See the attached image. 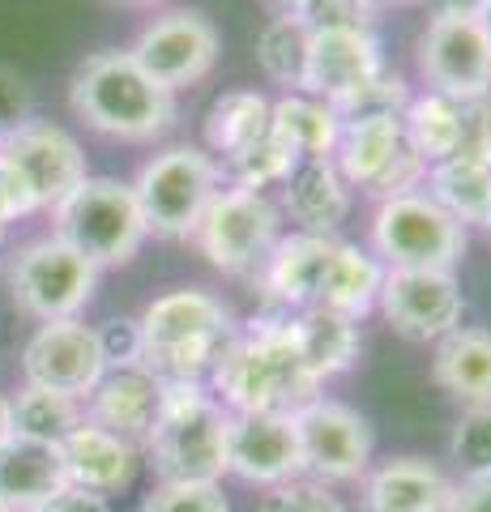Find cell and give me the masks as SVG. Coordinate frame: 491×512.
Masks as SVG:
<instances>
[{"mask_svg": "<svg viewBox=\"0 0 491 512\" xmlns=\"http://www.w3.org/2000/svg\"><path fill=\"white\" fill-rule=\"evenodd\" d=\"M69 107L90 133L112 141H158L180 116L176 94L158 86L129 47H107L77 64L69 77Z\"/></svg>", "mask_w": 491, "mask_h": 512, "instance_id": "7a4b0ae2", "label": "cell"}, {"mask_svg": "<svg viewBox=\"0 0 491 512\" xmlns=\"http://www.w3.org/2000/svg\"><path fill=\"white\" fill-rule=\"evenodd\" d=\"M218 47H223V39H218L214 22L205 18L201 9H167L137 30L129 56L158 86L176 94L184 86L205 82V77L214 73Z\"/></svg>", "mask_w": 491, "mask_h": 512, "instance_id": "7c38bea8", "label": "cell"}, {"mask_svg": "<svg viewBox=\"0 0 491 512\" xmlns=\"http://www.w3.org/2000/svg\"><path fill=\"white\" fill-rule=\"evenodd\" d=\"M0 244H5V227H0Z\"/></svg>", "mask_w": 491, "mask_h": 512, "instance_id": "816d5d0a", "label": "cell"}, {"mask_svg": "<svg viewBox=\"0 0 491 512\" xmlns=\"http://www.w3.org/2000/svg\"><path fill=\"white\" fill-rule=\"evenodd\" d=\"M282 239V210L265 192L223 184L214 192L210 210L201 214L193 244L218 274L227 278H261L269 252Z\"/></svg>", "mask_w": 491, "mask_h": 512, "instance_id": "52a82bcc", "label": "cell"}, {"mask_svg": "<svg viewBox=\"0 0 491 512\" xmlns=\"http://www.w3.org/2000/svg\"><path fill=\"white\" fill-rule=\"evenodd\" d=\"M453 478L427 457H389L363 474L368 512H445Z\"/></svg>", "mask_w": 491, "mask_h": 512, "instance_id": "603a6c76", "label": "cell"}, {"mask_svg": "<svg viewBox=\"0 0 491 512\" xmlns=\"http://www.w3.org/2000/svg\"><path fill=\"white\" fill-rule=\"evenodd\" d=\"M141 367L158 380H205L235 338V316L205 286H176L137 316Z\"/></svg>", "mask_w": 491, "mask_h": 512, "instance_id": "3957f363", "label": "cell"}, {"mask_svg": "<svg viewBox=\"0 0 491 512\" xmlns=\"http://www.w3.org/2000/svg\"><path fill=\"white\" fill-rule=\"evenodd\" d=\"M261 512H351L342 504V495H334V487L316 483V478H291L282 487H269Z\"/></svg>", "mask_w": 491, "mask_h": 512, "instance_id": "8d00e7d4", "label": "cell"}, {"mask_svg": "<svg viewBox=\"0 0 491 512\" xmlns=\"http://www.w3.org/2000/svg\"><path fill=\"white\" fill-rule=\"evenodd\" d=\"M415 64L423 86L449 99L491 90V47L474 18H427L415 43Z\"/></svg>", "mask_w": 491, "mask_h": 512, "instance_id": "9a60e30c", "label": "cell"}, {"mask_svg": "<svg viewBox=\"0 0 491 512\" xmlns=\"http://www.w3.org/2000/svg\"><path fill=\"white\" fill-rule=\"evenodd\" d=\"M278 188H282L278 210H282V218L295 222V231L338 239V227L351 218L355 192L338 175L334 158H304V163H295V171Z\"/></svg>", "mask_w": 491, "mask_h": 512, "instance_id": "ffe728a7", "label": "cell"}, {"mask_svg": "<svg viewBox=\"0 0 491 512\" xmlns=\"http://www.w3.org/2000/svg\"><path fill=\"white\" fill-rule=\"evenodd\" d=\"M402 133L427 167L445 163V158L462 150V111H457V99L436 90L415 94L402 111Z\"/></svg>", "mask_w": 491, "mask_h": 512, "instance_id": "f546056e", "label": "cell"}, {"mask_svg": "<svg viewBox=\"0 0 491 512\" xmlns=\"http://www.w3.org/2000/svg\"><path fill=\"white\" fill-rule=\"evenodd\" d=\"M99 269L60 235H39L9 261V295L30 320H73L94 299Z\"/></svg>", "mask_w": 491, "mask_h": 512, "instance_id": "9c48e42d", "label": "cell"}, {"mask_svg": "<svg viewBox=\"0 0 491 512\" xmlns=\"http://www.w3.org/2000/svg\"><path fill=\"white\" fill-rule=\"evenodd\" d=\"M0 158L22 175L39 210H52L90 175L82 141L52 120H18L9 133H0Z\"/></svg>", "mask_w": 491, "mask_h": 512, "instance_id": "5bb4252c", "label": "cell"}, {"mask_svg": "<svg viewBox=\"0 0 491 512\" xmlns=\"http://www.w3.org/2000/svg\"><path fill=\"white\" fill-rule=\"evenodd\" d=\"M103 350L94 338V325H86L82 316L73 320H47L30 333V342L22 350V376L26 384L39 389L69 393L77 402H86L90 389L103 380Z\"/></svg>", "mask_w": 491, "mask_h": 512, "instance_id": "2e32d148", "label": "cell"}, {"mask_svg": "<svg viewBox=\"0 0 491 512\" xmlns=\"http://www.w3.org/2000/svg\"><path fill=\"white\" fill-rule=\"evenodd\" d=\"M227 474L244 478L252 487H265V491L304 474L291 414H274V410L231 414L227 410Z\"/></svg>", "mask_w": 491, "mask_h": 512, "instance_id": "e0dca14e", "label": "cell"}, {"mask_svg": "<svg viewBox=\"0 0 491 512\" xmlns=\"http://www.w3.org/2000/svg\"><path fill=\"white\" fill-rule=\"evenodd\" d=\"M299 18L308 30H376V5L368 0H308Z\"/></svg>", "mask_w": 491, "mask_h": 512, "instance_id": "f35d334b", "label": "cell"}, {"mask_svg": "<svg viewBox=\"0 0 491 512\" xmlns=\"http://www.w3.org/2000/svg\"><path fill=\"white\" fill-rule=\"evenodd\" d=\"M445 512H491V474H462L457 478Z\"/></svg>", "mask_w": 491, "mask_h": 512, "instance_id": "b9f144b4", "label": "cell"}, {"mask_svg": "<svg viewBox=\"0 0 491 512\" xmlns=\"http://www.w3.org/2000/svg\"><path fill=\"white\" fill-rule=\"evenodd\" d=\"M269 133H274L282 146L304 163V158H329L334 154L342 120L325 99L304 94V90H291V94L269 99Z\"/></svg>", "mask_w": 491, "mask_h": 512, "instance_id": "83f0119b", "label": "cell"}, {"mask_svg": "<svg viewBox=\"0 0 491 512\" xmlns=\"http://www.w3.org/2000/svg\"><path fill=\"white\" fill-rule=\"evenodd\" d=\"M376 308L398 338L436 346L462 325L466 295L453 269H385Z\"/></svg>", "mask_w": 491, "mask_h": 512, "instance_id": "4fadbf2b", "label": "cell"}, {"mask_svg": "<svg viewBox=\"0 0 491 512\" xmlns=\"http://www.w3.org/2000/svg\"><path fill=\"white\" fill-rule=\"evenodd\" d=\"M35 512H112V504H107L103 495L82 491V487H65L60 495H52L43 508H35Z\"/></svg>", "mask_w": 491, "mask_h": 512, "instance_id": "7bdbcfd3", "label": "cell"}, {"mask_svg": "<svg viewBox=\"0 0 491 512\" xmlns=\"http://www.w3.org/2000/svg\"><path fill=\"white\" fill-rule=\"evenodd\" d=\"M487 0H423L427 18H479Z\"/></svg>", "mask_w": 491, "mask_h": 512, "instance_id": "ee69618b", "label": "cell"}, {"mask_svg": "<svg viewBox=\"0 0 491 512\" xmlns=\"http://www.w3.org/2000/svg\"><path fill=\"white\" fill-rule=\"evenodd\" d=\"M299 457H304V478L334 487V483H359L372 470V423L355 406L334 402V397H312L295 414Z\"/></svg>", "mask_w": 491, "mask_h": 512, "instance_id": "8fae6325", "label": "cell"}, {"mask_svg": "<svg viewBox=\"0 0 491 512\" xmlns=\"http://www.w3.org/2000/svg\"><path fill=\"white\" fill-rule=\"evenodd\" d=\"M380 73H385V52H380L376 30H312L299 90L334 107Z\"/></svg>", "mask_w": 491, "mask_h": 512, "instance_id": "ac0fdd59", "label": "cell"}, {"mask_svg": "<svg viewBox=\"0 0 491 512\" xmlns=\"http://www.w3.org/2000/svg\"><path fill=\"white\" fill-rule=\"evenodd\" d=\"M483 231H487V239H491V205H487V218H483Z\"/></svg>", "mask_w": 491, "mask_h": 512, "instance_id": "c3c4849f", "label": "cell"}, {"mask_svg": "<svg viewBox=\"0 0 491 512\" xmlns=\"http://www.w3.org/2000/svg\"><path fill=\"white\" fill-rule=\"evenodd\" d=\"M415 99V90L402 73L385 69L380 77H372L368 86H359L355 94H346L342 103H334L338 120H372V116H402L406 103Z\"/></svg>", "mask_w": 491, "mask_h": 512, "instance_id": "e575fe53", "label": "cell"}, {"mask_svg": "<svg viewBox=\"0 0 491 512\" xmlns=\"http://www.w3.org/2000/svg\"><path fill=\"white\" fill-rule=\"evenodd\" d=\"M158 397H163V380L146 372L141 363H133V367H107L82 406L94 427H107L112 436L141 448L154 427Z\"/></svg>", "mask_w": 491, "mask_h": 512, "instance_id": "d6986e66", "label": "cell"}, {"mask_svg": "<svg viewBox=\"0 0 491 512\" xmlns=\"http://www.w3.org/2000/svg\"><path fill=\"white\" fill-rule=\"evenodd\" d=\"M372 256L385 269H453L466 256V227L453 222L427 192L376 201L372 214Z\"/></svg>", "mask_w": 491, "mask_h": 512, "instance_id": "ba28073f", "label": "cell"}, {"mask_svg": "<svg viewBox=\"0 0 491 512\" xmlns=\"http://www.w3.org/2000/svg\"><path fill=\"white\" fill-rule=\"evenodd\" d=\"M308 22L291 18V13H274L269 26L257 35V64L261 73L274 86H282V94H291L304 86V56H308Z\"/></svg>", "mask_w": 491, "mask_h": 512, "instance_id": "d6a6232c", "label": "cell"}, {"mask_svg": "<svg viewBox=\"0 0 491 512\" xmlns=\"http://www.w3.org/2000/svg\"><path fill=\"white\" fill-rule=\"evenodd\" d=\"M457 111H462V158H479V163H491V90L474 94V99H457Z\"/></svg>", "mask_w": 491, "mask_h": 512, "instance_id": "ab89813d", "label": "cell"}, {"mask_svg": "<svg viewBox=\"0 0 491 512\" xmlns=\"http://www.w3.org/2000/svg\"><path fill=\"white\" fill-rule=\"evenodd\" d=\"M47 214H52V235L82 252L94 269L129 265L150 239L133 184L112 180V175H86Z\"/></svg>", "mask_w": 491, "mask_h": 512, "instance_id": "5b68a950", "label": "cell"}, {"mask_svg": "<svg viewBox=\"0 0 491 512\" xmlns=\"http://www.w3.org/2000/svg\"><path fill=\"white\" fill-rule=\"evenodd\" d=\"M223 188V167L218 158L193 146V141H176L163 146L150 163H141L133 180V197L146 218V231L158 239H193L201 214L210 210L214 192Z\"/></svg>", "mask_w": 491, "mask_h": 512, "instance_id": "8992f818", "label": "cell"}, {"mask_svg": "<svg viewBox=\"0 0 491 512\" xmlns=\"http://www.w3.org/2000/svg\"><path fill=\"white\" fill-rule=\"evenodd\" d=\"M474 22H479V30H483V39H487V47H491V0H487V5H483V13H479V18H474Z\"/></svg>", "mask_w": 491, "mask_h": 512, "instance_id": "7dc6e473", "label": "cell"}, {"mask_svg": "<svg viewBox=\"0 0 491 512\" xmlns=\"http://www.w3.org/2000/svg\"><path fill=\"white\" fill-rule=\"evenodd\" d=\"M0 512H9V508H5V504H0Z\"/></svg>", "mask_w": 491, "mask_h": 512, "instance_id": "f5cc1de1", "label": "cell"}, {"mask_svg": "<svg viewBox=\"0 0 491 512\" xmlns=\"http://www.w3.org/2000/svg\"><path fill=\"white\" fill-rule=\"evenodd\" d=\"M432 380L466 406H491V329L457 325L436 342Z\"/></svg>", "mask_w": 491, "mask_h": 512, "instance_id": "484cf974", "label": "cell"}, {"mask_svg": "<svg viewBox=\"0 0 491 512\" xmlns=\"http://www.w3.org/2000/svg\"><path fill=\"white\" fill-rule=\"evenodd\" d=\"M141 512H231V504L210 483H158Z\"/></svg>", "mask_w": 491, "mask_h": 512, "instance_id": "74e56055", "label": "cell"}, {"mask_svg": "<svg viewBox=\"0 0 491 512\" xmlns=\"http://www.w3.org/2000/svg\"><path fill=\"white\" fill-rule=\"evenodd\" d=\"M99 338V350H103V367H133L141 363V333H137V320L120 316V320H103L94 329Z\"/></svg>", "mask_w": 491, "mask_h": 512, "instance_id": "60d3db41", "label": "cell"}, {"mask_svg": "<svg viewBox=\"0 0 491 512\" xmlns=\"http://www.w3.org/2000/svg\"><path fill=\"white\" fill-rule=\"evenodd\" d=\"M287 316L291 312L252 320L244 333H235L218 363L210 367L205 384L231 414H295L312 397H321V384L304 367Z\"/></svg>", "mask_w": 491, "mask_h": 512, "instance_id": "6da1fadb", "label": "cell"}, {"mask_svg": "<svg viewBox=\"0 0 491 512\" xmlns=\"http://www.w3.org/2000/svg\"><path fill=\"white\" fill-rule=\"evenodd\" d=\"M380 282H385V265L372 256V248H359V244H346V239H338L312 308L338 312L346 320H363L376 308Z\"/></svg>", "mask_w": 491, "mask_h": 512, "instance_id": "4316f807", "label": "cell"}, {"mask_svg": "<svg viewBox=\"0 0 491 512\" xmlns=\"http://www.w3.org/2000/svg\"><path fill=\"white\" fill-rule=\"evenodd\" d=\"M69 487L60 444L9 436L0 444V504L9 512H35Z\"/></svg>", "mask_w": 491, "mask_h": 512, "instance_id": "cb8c5ba5", "label": "cell"}, {"mask_svg": "<svg viewBox=\"0 0 491 512\" xmlns=\"http://www.w3.org/2000/svg\"><path fill=\"white\" fill-rule=\"evenodd\" d=\"M287 325H291V338H295L299 355H304V367L312 372L316 384L346 376L359 363V346H363L359 320H346L325 308H304V312H291Z\"/></svg>", "mask_w": 491, "mask_h": 512, "instance_id": "d4e9b609", "label": "cell"}, {"mask_svg": "<svg viewBox=\"0 0 491 512\" xmlns=\"http://www.w3.org/2000/svg\"><path fill=\"white\" fill-rule=\"evenodd\" d=\"M449 461L462 474H491V406H466L453 423Z\"/></svg>", "mask_w": 491, "mask_h": 512, "instance_id": "d590c367", "label": "cell"}, {"mask_svg": "<svg viewBox=\"0 0 491 512\" xmlns=\"http://www.w3.org/2000/svg\"><path fill=\"white\" fill-rule=\"evenodd\" d=\"M265 5L274 9V13H291V18H299V13H304V5H308V0H265Z\"/></svg>", "mask_w": 491, "mask_h": 512, "instance_id": "bcb514c9", "label": "cell"}, {"mask_svg": "<svg viewBox=\"0 0 491 512\" xmlns=\"http://www.w3.org/2000/svg\"><path fill=\"white\" fill-rule=\"evenodd\" d=\"M124 5H150V0H124Z\"/></svg>", "mask_w": 491, "mask_h": 512, "instance_id": "f907efd6", "label": "cell"}, {"mask_svg": "<svg viewBox=\"0 0 491 512\" xmlns=\"http://www.w3.org/2000/svg\"><path fill=\"white\" fill-rule=\"evenodd\" d=\"M334 167L351 192H368V197H402V192H419L427 180V163L410 150L402 133V116H372V120H342Z\"/></svg>", "mask_w": 491, "mask_h": 512, "instance_id": "30bf717a", "label": "cell"}, {"mask_svg": "<svg viewBox=\"0 0 491 512\" xmlns=\"http://www.w3.org/2000/svg\"><path fill=\"white\" fill-rule=\"evenodd\" d=\"M269 133V99L261 90H227L218 94L205 116V150L214 158L240 154Z\"/></svg>", "mask_w": 491, "mask_h": 512, "instance_id": "4dcf8cb0", "label": "cell"}, {"mask_svg": "<svg viewBox=\"0 0 491 512\" xmlns=\"http://www.w3.org/2000/svg\"><path fill=\"white\" fill-rule=\"evenodd\" d=\"M368 5H402V0H368Z\"/></svg>", "mask_w": 491, "mask_h": 512, "instance_id": "681fc988", "label": "cell"}, {"mask_svg": "<svg viewBox=\"0 0 491 512\" xmlns=\"http://www.w3.org/2000/svg\"><path fill=\"white\" fill-rule=\"evenodd\" d=\"M141 457H150L158 483H210L227 474V406L205 380H163L158 414Z\"/></svg>", "mask_w": 491, "mask_h": 512, "instance_id": "277c9868", "label": "cell"}, {"mask_svg": "<svg viewBox=\"0 0 491 512\" xmlns=\"http://www.w3.org/2000/svg\"><path fill=\"white\" fill-rule=\"evenodd\" d=\"M9 410H13V436L47 440V444H60L86 419L77 397L56 393V389H39V384H22V389L9 397Z\"/></svg>", "mask_w": 491, "mask_h": 512, "instance_id": "1f68e13d", "label": "cell"}, {"mask_svg": "<svg viewBox=\"0 0 491 512\" xmlns=\"http://www.w3.org/2000/svg\"><path fill=\"white\" fill-rule=\"evenodd\" d=\"M423 192L453 222H462V227H483L487 205H491V163L453 154V158H445V163L427 167Z\"/></svg>", "mask_w": 491, "mask_h": 512, "instance_id": "f1b7e54d", "label": "cell"}, {"mask_svg": "<svg viewBox=\"0 0 491 512\" xmlns=\"http://www.w3.org/2000/svg\"><path fill=\"white\" fill-rule=\"evenodd\" d=\"M60 453H65V470H69V487H82L90 495H116L137 478L141 466V448L112 436L107 427H94L90 419H82L65 440H60Z\"/></svg>", "mask_w": 491, "mask_h": 512, "instance_id": "7402d4cb", "label": "cell"}, {"mask_svg": "<svg viewBox=\"0 0 491 512\" xmlns=\"http://www.w3.org/2000/svg\"><path fill=\"white\" fill-rule=\"evenodd\" d=\"M338 239L329 235H308V231H291L282 235L269 261L261 269V291L265 299L274 303L278 312H304L316 303V291H321V278H325V265L334 256Z\"/></svg>", "mask_w": 491, "mask_h": 512, "instance_id": "44dd1931", "label": "cell"}, {"mask_svg": "<svg viewBox=\"0 0 491 512\" xmlns=\"http://www.w3.org/2000/svg\"><path fill=\"white\" fill-rule=\"evenodd\" d=\"M299 158L282 146L274 133H265L261 141H252L240 154L223 158V184H235V188H252V192H265V188H278L287 175L295 171Z\"/></svg>", "mask_w": 491, "mask_h": 512, "instance_id": "836d02e7", "label": "cell"}, {"mask_svg": "<svg viewBox=\"0 0 491 512\" xmlns=\"http://www.w3.org/2000/svg\"><path fill=\"white\" fill-rule=\"evenodd\" d=\"M13 436V410H9V397L0 393V444Z\"/></svg>", "mask_w": 491, "mask_h": 512, "instance_id": "f6af8a7d", "label": "cell"}]
</instances>
